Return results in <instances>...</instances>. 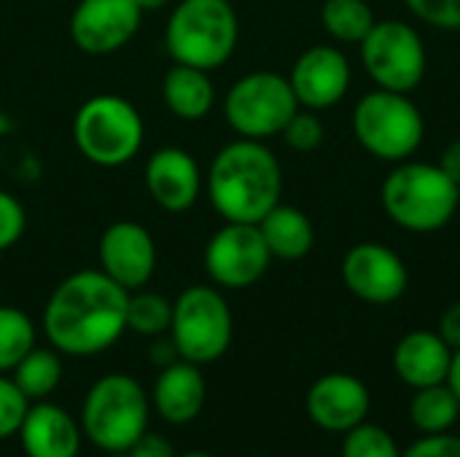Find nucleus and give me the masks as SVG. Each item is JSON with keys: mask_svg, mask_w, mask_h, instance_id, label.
Returning a JSON list of instances; mask_svg holds the SVG:
<instances>
[{"mask_svg": "<svg viewBox=\"0 0 460 457\" xmlns=\"http://www.w3.org/2000/svg\"><path fill=\"white\" fill-rule=\"evenodd\" d=\"M127 302L129 291L102 269H78L51 291L43 307V334L62 356H100L124 337Z\"/></svg>", "mask_w": 460, "mask_h": 457, "instance_id": "f257e3e1", "label": "nucleus"}, {"mask_svg": "<svg viewBox=\"0 0 460 457\" xmlns=\"http://www.w3.org/2000/svg\"><path fill=\"white\" fill-rule=\"evenodd\" d=\"M205 191L224 221L259 224L280 202L283 170L261 140L237 137L213 156Z\"/></svg>", "mask_w": 460, "mask_h": 457, "instance_id": "f03ea898", "label": "nucleus"}, {"mask_svg": "<svg viewBox=\"0 0 460 457\" xmlns=\"http://www.w3.org/2000/svg\"><path fill=\"white\" fill-rule=\"evenodd\" d=\"M385 215L415 234L445 229L460 210V186L429 162H399L380 189Z\"/></svg>", "mask_w": 460, "mask_h": 457, "instance_id": "7ed1b4c3", "label": "nucleus"}, {"mask_svg": "<svg viewBox=\"0 0 460 457\" xmlns=\"http://www.w3.org/2000/svg\"><path fill=\"white\" fill-rule=\"evenodd\" d=\"M240 40V19L229 0H181L164 27V48L178 65L218 70Z\"/></svg>", "mask_w": 460, "mask_h": 457, "instance_id": "20e7f679", "label": "nucleus"}, {"mask_svg": "<svg viewBox=\"0 0 460 457\" xmlns=\"http://www.w3.org/2000/svg\"><path fill=\"white\" fill-rule=\"evenodd\" d=\"M151 399L146 388L121 372L102 374L84 396L81 431L89 444L105 455L129 453V447L148 431Z\"/></svg>", "mask_w": 460, "mask_h": 457, "instance_id": "39448f33", "label": "nucleus"}, {"mask_svg": "<svg viewBox=\"0 0 460 457\" xmlns=\"http://www.w3.org/2000/svg\"><path fill=\"white\" fill-rule=\"evenodd\" d=\"M146 140L140 110L121 94H94L73 116V143L94 167H124Z\"/></svg>", "mask_w": 460, "mask_h": 457, "instance_id": "423d86ee", "label": "nucleus"}, {"mask_svg": "<svg viewBox=\"0 0 460 457\" xmlns=\"http://www.w3.org/2000/svg\"><path fill=\"white\" fill-rule=\"evenodd\" d=\"M172 339L178 358L208 366L226 356L234 337L232 307L218 286H191L172 302Z\"/></svg>", "mask_w": 460, "mask_h": 457, "instance_id": "0eeeda50", "label": "nucleus"}, {"mask_svg": "<svg viewBox=\"0 0 460 457\" xmlns=\"http://www.w3.org/2000/svg\"><path fill=\"white\" fill-rule=\"evenodd\" d=\"M353 132L364 151L383 162H407L426 137V121L410 94L375 89L353 110Z\"/></svg>", "mask_w": 460, "mask_h": 457, "instance_id": "6e6552de", "label": "nucleus"}, {"mask_svg": "<svg viewBox=\"0 0 460 457\" xmlns=\"http://www.w3.org/2000/svg\"><path fill=\"white\" fill-rule=\"evenodd\" d=\"M296 110L299 102L288 78L270 70L237 78L224 97V119L237 137L261 143L280 135Z\"/></svg>", "mask_w": 460, "mask_h": 457, "instance_id": "1a4fd4ad", "label": "nucleus"}, {"mask_svg": "<svg viewBox=\"0 0 460 457\" xmlns=\"http://www.w3.org/2000/svg\"><path fill=\"white\" fill-rule=\"evenodd\" d=\"M361 62L377 89L402 94L415 92L429 67L420 32L399 19L375 22L369 35L361 40Z\"/></svg>", "mask_w": 460, "mask_h": 457, "instance_id": "9d476101", "label": "nucleus"}, {"mask_svg": "<svg viewBox=\"0 0 460 457\" xmlns=\"http://www.w3.org/2000/svg\"><path fill=\"white\" fill-rule=\"evenodd\" d=\"M202 261L213 286L243 291L256 286L267 275L272 253L256 224L224 221V226L208 240Z\"/></svg>", "mask_w": 460, "mask_h": 457, "instance_id": "9b49d317", "label": "nucleus"}, {"mask_svg": "<svg viewBox=\"0 0 460 457\" xmlns=\"http://www.w3.org/2000/svg\"><path fill=\"white\" fill-rule=\"evenodd\" d=\"M345 288L367 304H394L410 286L404 259L380 242H358L342 259Z\"/></svg>", "mask_w": 460, "mask_h": 457, "instance_id": "f8f14e48", "label": "nucleus"}, {"mask_svg": "<svg viewBox=\"0 0 460 457\" xmlns=\"http://www.w3.org/2000/svg\"><path fill=\"white\" fill-rule=\"evenodd\" d=\"M140 22L143 11L135 0H78L70 13V38L78 51L108 57L137 35Z\"/></svg>", "mask_w": 460, "mask_h": 457, "instance_id": "ddd939ff", "label": "nucleus"}, {"mask_svg": "<svg viewBox=\"0 0 460 457\" xmlns=\"http://www.w3.org/2000/svg\"><path fill=\"white\" fill-rule=\"evenodd\" d=\"M97 261L113 283L124 291L146 288L156 272L154 234L137 221H113L97 242Z\"/></svg>", "mask_w": 460, "mask_h": 457, "instance_id": "4468645a", "label": "nucleus"}, {"mask_svg": "<svg viewBox=\"0 0 460 457\" xmlns=\"http://www.w3.org/2000/svg\"><path fill=\"white\" fill-rule=\"evenodd\" d=\"M350 62L337 46H310L291 67L288 83L299 108L323 110L337 105L350 89Z\"/></svg>", "mask_w": 460, "mask_h": 457, "instance_id": "2eb2a0df", "label": "nucleus"}, {"mask_svg": "<svg viewBox=\"0 0 460 457\" xmlns=\"http://www.w3.org/2000/svg\"><path fill=\"white\" fill-rule=\"evenodd\" d=\"M310 420L329 434H348L350 428L367 423L372 409L369 388L345 372L318 377L305 399Z\"/></svg>", "mask_w": 460, "mask_h": 457, "instance_id": "dca6fc26", "label": "nucleus"}, {"mask_svg": "<svg viewBox=\"0 0 460 457\" xmlns=\"http://www.w3.org/2000/svg\"><path fill=\"white\" fill-rule=\"evenodd\" d=\"M146 189L148 197L164 210V213H186L197 205L205 175L197 164V159L178 145L156 148L146 162Z\"/></svg>", "mask_w": 460, "mask_h": 457, "instance_id": "f3484780", "label": "nucleus"}, {"mask_svg": "<svg viewBox=\"0 0 460 457\" xmlns=\"http://www.w3.org/2000/svg\"><path fill=\"white\" fill-rule=\"evenodd\" d=\"M16 436L27 457H78L84 442L81 423L49 401L30 404Z\"/></svg>", "mask_w": 460, "mask_h": 457, "instance_id": "a211bd4d", "label": "nucleus"}, {"mask_svg": "<svg viewBox=\"0 0 460 457\" xmlns=\"http://www.w3.org/2000/svg\"><path fill=\"white\" fill-rule=\"evenodd\" d=\"M208 399V385L202 377V366L189 364L183 358L159 369V377L151 391V404L156 415L172 426H186L199 417Z\"/></svg>", "mask_w": 460, "mask_h": 457, "instance_id": "6ab92c4d", "label": "nucleus"}, {"mask_svg": "<svg viewBox=\"0 0 460 457\" xmlns=\"http://www.w3.org/2000/svg\"><path fill=\"white\" fill-rule=\"evenodd\" d=\"M453 364V347L439 331H410L394 350V372L410 388H429L447 382Z\"/></svg>", "mask_w": 460, "mask_h": 457, "instance_id": "aec40b11", "label": "nucleus"}, {"mask_svg": "<svg viewBox=\"0 0 460 457\" xmlns=\"http://www.w3.org/2000/svg\"><path fill=\"white\" fill-rule=\"evenodd\" d=\"M162 100L175 119L202 121L216 105V86L208 70L175 62L162 78Z\"/></svg>", "mask_w": 460, "mask_h": 457, "instance_id": "412c9836", "label": "nucleus"}, {"mask_svg": "<svg viewBox=\"0 0 460 457\" xmlns=\"http://www.w3.org/2000/svg\"><path fill=\"white\" fill-rule=\"evenodd\" d=\"M256 226H259L272 259H280V261H299L315 245V226H313L310 215L294 205L278 202Z\"/></svg>", "mask_w": 460, "mask_h": 457, "instance_id": "4be33fe9", "label": "nucleus"}, {"mask_svg": "<svg viewBox=\"0 0 460 457\" xmlns=\"http://www.w3.org/2000/svg\"><path fill=\"white\" fill-rule=\"evenodd\" d=\"M65 377V364H62V353L49 347H32L11 372V380L16 382V388L27 396V401H46L62 382Z\"/></svg>", "mask_w": 460, "mask_h": 457, "instance_id": "5701e85b", "label": "nucleus"}, {"mask_svg": "<svg viewBox=\"0 0 460 457\" xmlns=\"http://www.w3.org/2000/svg\"><path fill=\"white\" fill-rule=\"evenodd\" d=\"M460 415V399L447 382L418 388L412 401H410V423L423 431L426 436L431 434H447Z\"/></svg>", "mask_w": 460, "mask_h": 457, "instance_id": "b1692460", "label": "nucleus"}, {"mask_svg": "<svg viewBox=\"0 0 460 457\" xmlns=\"http://www.w3.org/2000/svg\"><path fill=\"white\" fill-rule=\"evenodd\" d=\"M375 22V11L367 0H326L321 8L323 30L340 43H361Z\"/></svg>", "mask_w": 460, "mask_h": 457, "instance_id": "393cba45", "label": "nucleus"}, {"mask_svg": "<svg viewBox=\"0 0 460 457\" xmlns=\"http://www.w3.org/2000/svg\"><path fill=\"white\" fill-rule=\"evenodd\" d=\"M172 323V302L156 291L137 288L127 302V331L137 337H164Z\"/></svg>", "mask_w": 460, "mask_h": 457, "instance_id": "a878e982", "label": "nucleus"}, {"mask_svg": "<svg viewBox=\"0 0 460 457\" xmlns=\"http://www.w3.org/2000/svg\"><path fill=\"white\" fill-rule=\"evenodd\" d=\"M32 318L11 304H0V374H11L13 366L35 347Z\"/></svg>", "mask_w": 460, "mask_h": 457, "instance_id": "bb28decb", "label": "nucleus"}, {"mask_svg": "<svg viewBox=\"0 0 460 457\" xmlns=\"http://www.w3.org/2000/svg\"><path fill=\"white\" fill-rule=\"evenodd\" d=\"M342 457H402L396 439L372 423H361L345 434Z\"/></svg>", "mask_w": 460, "mask_h": 457, "instance_id": "cd10ccee", "label": "nucleus"}, {"mask_svg": "<svg viewBox=\"0 0 460 457\" xmlns=\"http://www.w3.org/2000/svg\"><path fill=\"white\" fill-rule=\"evenodd\" d=\"M280 135H283L288 148H294L299 154H310V151H315L323 143V124L315 116V110H307V108L302 110L299 108Z\"/></svg>", "mask_w": 460, "mask_h": 457, "instance_id": "c85d7f7f", "label": "nucleus"}, {"mask_svg": "<svg viewBox=\"0 0 460 457\" xmlns=\"http://www.w3.org/2000/svg\"><path fill=\"white\" fill-rule=\"evenodd\" d=\"M27 409H30V401L16 388L11 374H0V439H11L19 434Z\"/></svg>", "mask_w": 460, "mask_h": 457, "instance_id": "c756f323", "label": "nucleus"}, {"mask_svg": "<svg viewBox=\"0 0 460 457\" xmlns=\"http://www.w3.org/2000/svg\"><path fill=\"white\" fill-rule=\"evenodd\" d=\"M407 8L426 24L447 32L460 30V0H404Z\"/></svg>", "mask_w": 460, "mask_h": 457, "instance_id": "7c9ffc66", "label": "nucleus"}, {"mask_svg": "<svg viewBox=\"0 0 460 457\" xmlns=\"http://www.w3.org/2000/svg\"><path fill=\"white\" fill-rule=\"evenodd\" d=\"M27 229V210L24 205L5 189H0V253L13 248Z\"/></svg>", "mask_w": 460, "mask_h": 457, "instance_id": "2f4dec72", "label": "nucleus"}, {"mask_svg": "<svg viewBox=\"0 0 460 457\" xmlns=\"http://www.w3.org/2000/svg\"><path fill=\"white\" fill-rule=\"evenodd\" d=\"M402 457H460V436L447 434H431L415 442Z\"/></svg>", "mask_w": 460, "mask_h": 457, "instance_id": "473e14b6", "label": "nucleus"}, {"mask_svg": "<svg viewBox=\"0 0 460 457\" xmlns=\"http://www.w3.org/2000/svg\"><path fill=\"white\" fill-rule=\"evenodd\" d=\"M129 457H178L170 439L156 434V431H146L132 447H129Z\"/></svg>", "mask_w": 460, "mask_h": 457, "instance_id": "72a5a7b5", "label": "nucleus"}, {"mask_svg": "<svg viewBox=\"0 0 460 457\" xmlns=\"http://www.w3.org/2000/svg\"><path fill=\"white\" fill-rule=\"evenodd\" d=\"M439 337H442L453 350H458L460 347V302L450 304V307L442 312V318H439Z\"/></svg>", "mask_w": 460, "mask_h": 457, "instance_id": "f704fd0d", "label": "nucleus"}, {"mask_svg": "<svg viewBox=\"0 0 460 457\" xmlns=\"http://www.w3.org/2000/svg\"><path fill=\"white\" fill-rule=\"evenodd\" d=\"M439 167H442V170H445V172L460 186V140H453V143L442 151Z\"/></svg>", "mask_w": 460, "mask_h": 457, "instance_id": "c9c22d12", "label": "nucleus"}, {"mask_svg": "<svg viewBox=\"0 0 460 457\" xmlns=\"http://www.w3.org/2000/svg\"><path fill=\"white\" fill-rule=\"evenodd\" d=\"M447 385L456 391V396L460 399V347L453 350V364H450V374H447Z\"/></svg>", "mask_w": 460, "mask_h": 457, "instance_id": "e433bc0d", "label": "nucleus"}, {"mask_svg": "<svg viewBox=\"0 0 460 457\" xmlns=\"http://www.w3.org/2000/svg\"><path fill=\"white\" fill-rule=\"evenodd\" d=\"M137 3V8L143 11V13H148V11H162V8H167L172 0H135Z\"/></svg>", "mask_w": 460, "mask_h": 457, "instance_id": "4c0bfd02", "label": "nucleus"}, {"mask_svg": "<svg viewBox=\"0 0 460 457\" xmlns=\"http://www.w3.org/2000/svg\"><path fill=\"white\" fill-rule=\"evenodd\" d=\"M178 457H213V455H208V453H183V455H178Z\"/></svg>", "mask_w": 460, "mask_h": 457, "instance_id": "58836bf2", "label": "nucleus"}, {"mask_svg": "<svg viewBox=\"0 0 460 457\" xmlns=\"http://www.w3.org/2000/svg\"><path fill=\"white\" fill-rule=\"evenodd\" d=\"M108 457H129V453H113V455Z\"/></svg>", "mask_w": 460, "mask_h": 457, "instance_id": "ea45409f", "label": "nucleus"}]
</instances>
